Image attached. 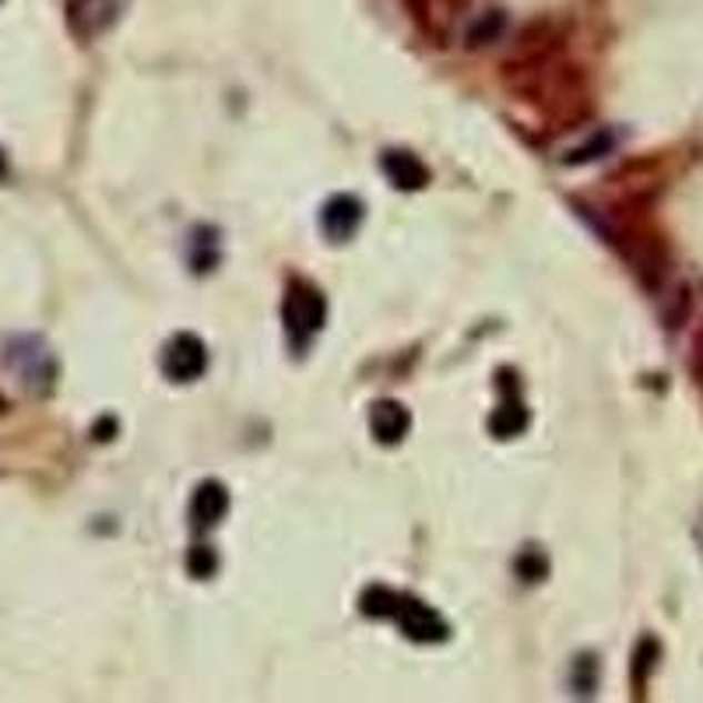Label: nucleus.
I'll list each match as a JSON object with an SVG mask.
<instances>
[{
    "instance_id": "obj_12",
    "label": "nucleus",
    "mask_w": 703,
    "mask_h": 703,
    "mask_svg": "<svg viewBox=\"0 0 703 703\" xmlns=\"http://www.w3.org/2000/svg\"><path fill=\"white\" fill-rule=\"evenodd\" d=\"M503 26H506L503 11H485V14H479L472 21V26H468L464 42H468V47H485V42H493L503 32Z\"/></svg>"
},
{
    "instance_id": "obj_16",
    "label": "nucleus",
    "mask_w": 703,
    "mask_h": 703,
    "mask_svg": "<svg viewBox=\"0 0 703 703\" xmlns=\"http://www.w3.org/2000/svg\"><path fill=\"white\" fill-rule=\"evenodd\" d=\"M0 177H8V162H4V152H0Z\"/></svg>"
},
{
    "instance_id": "obj_10",
    "label": "nucleus",
    "mask_w": 703,
    "mask_h": 703,
    "mask_svg": "<svg viewBox=\"0 0 703 703\" xmlns=\"http://www.w3.org/2000/svg\"><path fill=\"white\" fill-rule=\"evenodd\" d=\"M380 165H383V177H388L398 190H422L430 183V169H425L422 159L412 152H388Z\"/></svg>"
},
{
    "instance_id": "obj_9",
    "label": "nucleus",
    "mask_w": 703,
    "mask_h": 703,
    "mask_svg": "<svg viewBox=\"0 0 703 703\" xmlns=\"http://www.w3.org/2000/svg\"><path fill=\"white\" fill-rule=\"evenodd\" d=\"M370 430L380 443H401L404 436H409L412 430V415L409 409H404L401 401H376L373 409H370Z\"/></svg>"
},
{
    "instance_id": "obj_11",
    "label": "nucleus",
    "mask_w": 703,
    "mask_h": 703,
    "mask_svg": "<svg viewBox=\"0 0 703 703\" xmlns=\"http://www.w3.org/2000/svg\"><path fill=\"white\" fill-rule=\"evenodd\" d=\"M528 422H531V415L524 409V401H510L506 398L500 409L493 412V419H489V430H493L496 440H514V436H521L528 430Z\"/></svg>"
},
{
    "instance_id": "obj_15",
    "label": "nucleus",
    "mask_w": 703,
    "mask_h": 703,
    "mask_svg": "<svg viewBox=\"0 0 703 703\" xmlns=\"http://www.w3.org/2000/svg\"><path fill=\"white\" fill-rule=\"evenodd\" d=\"M612 144H615V138H612V134H602V138H594L587 148H578V152H573L566 162H591V159H602V152H609Z\"/></svg>"
},
{
    "instance_id": "obj_4",
    "label": "nucleus",
    "mask_w": 703,
    "mask_h": 703,
    "mask_svg": "<svg viewBox=\"0 0 703 703\" xmlns=\"http://www.w3.org/2000/svg\"><path fill=\"white\" fill-rule=\"evenodd\" d=\"M394 620H398L401 633L412 636L415 644H440V641L451 636V626H446L443 615L433 605H425L419 599H409V594H401V599H398Z\"/></svg>"
},
{
    "instance_id": "obj_3",
    "label": "nucleus",
    "mask_w": 703,
    "mask_h": 703,
    "mask_svg": "<svg viewBox=\"0 0 703 703\" xmlns=\"http://www.w3.org/2000/svg\"><path fill=\"white\" fill-rule=\"evenodd\" d=\"M208 370V349L198 334L180 331L162 349V373L173 383H194Z\"/></svg>"
},
{
    "instance_id": "obj_14",
    "label": "nucleus",
    "mask_w": 703,
    "mask_h": 703,
    "mask_svg": "<svg viewBox=\"0 0 703 703\" xmlns=\"http://www.w3.org/2000/svg\"><path fill=\"white\" fill-rule=\"evenodd\" d=\"M215 566H219V560H215V552H211L208 545H198V549H190V560H187V570L194 573L198 581H204V578H211V573H215Z\"/></svg>"
},
{
    "instance_id": "obj_2",
    "label": "nucleus",
    "mask_w": 703,
    "mask_h": 703,
    "mask_svg": "<svg viewBox=\"0 0 703 703\" xmlns=\"http://www.w3.org/2000/svg\"><path fill=\"white\" fill-rule=\"evenodd\" d=\"M4 362L21 376L26 388H36V391H47L53 383V376H57V362H53L50 349L42 345V338H36V334L8 338Z\"/></svg>"
},
{
    "instance_id": "obj_13",
    "label": "nucleus",
    "mask_w": 703,
    "mask_h": 703,
    "mask_svg": "<svg viewBox=\"0 0 703 703\" xmlns=\"http://www.w3.org/2000/svg\"><path fill=\"white\" fill-rule=\"evenodd\" d=\"M398 599H401V594H394L391 587H380V584L376 587H366V594H362V612L383 620V615H394Z\"/></svg>"
},
{
    "instance_id": "obj_6",
    "label": "nucleus",
    "mask_w": 703,
    "mask_h": 703,
    "mask_svg": "<svg viewBox=\"0 0 703 703\" xmlns=\"http://www.w3.org/2000/svg\"><path fill=\"white\" fill-rule=\"evenodd\" d=\"M404 8L415 18V26L433 36L436 42H443L451 36L454 21L461 18V11L468 8V0H404Z\"/></svg>"
},
{
    "instance_id": "obj_1",
    "label": "nucleus",
    "mask_w": 703,
    "mask_h": 703,
    "mask_svg": "<svg viewBox=\"0 0 703 703\" xmlns=\"http://www.w3.org/2000/svg\"><path fill=\"white\" fill-rule=\"evenodd\" d=\"M324 321H328L324 292L317 285H310V282H303V279L289 282L285 300H282V324H285L289 345L303 355L313 338L324 331Z\"/></svg>"
},
{
    "instance_id": "obj_5",
    "label": "nucleus",
    "mask_w": 703,
    "mask_h": 703,
    "mask_svg": "<svg viewBox=\"0 0 703 703\" xmlns=\"http://www.w3.org/2000/svg\"><path fill=\"white\" fill-rule=\"evenodd\" d=\"M123 14V0H68V29L74 39L92 42L110 32Z\"/></svg>"
},
{
    "instance_id": "obj_7",
    "label": "nucleus",
    "mask_w": 703,
    "mask_h": 703,
    "mask_svg": "<svg viewBox=\"0 0 703 703\" xmlns=\"http://www.w3.org/2000/svg\"><path fill=\"white\" fill-rule=\"evenodd\" d=\"M362 225V201L355 194H334L321 208V229L331 243H349Z\"/></svg>"
},
{
    "instance_id": "obj_8",
    "label": "nucleus",
    "mask_w": 703,
    "mask_h": 703,
    "mask_svg": "<svg viewBox=\"0 0 703 703\" xmlns=\"http://www.w3.org/2000/svg\"><path fill=\"white\" fill-rule=\"evenodd\" d=\"M229 514V493L222 482H201L190 496V524L194 531H208L215 528L222 518Z\"/></svg>"
}]
</instances>
